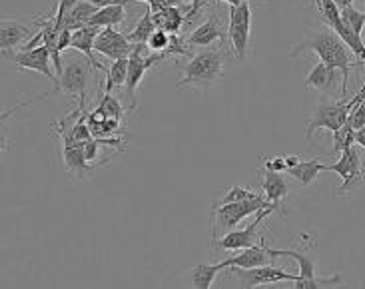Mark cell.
<instances>
[{"label":"cell","mask_w":365,"mask_h":289,"mask_svg":"<svg viewBox=\"0 0 365 289\" xmlns=\"http://www.w3.org/2000/svg\"><path fill=\"white\" fill-rule=\"evenodd\" d=\"M304 52H316L322 62L339 70V74H341V96H346L349 72L357 66H361V64L356 56H351L347 52V44L339 38L336 30L324 26V28L307 32L306 38L297 42L289 54H292V58H297Z\"/></svg>","instance_id":"obj_1"},{"label":"cell","mask_w":365,"mask_h":289,"mask_svg":"<svg viewBox=\"0 0 365 289\" xmlns=\"http://www.w3.org/2000/svg\"><path fill=\"white\" fill-rule=\"evenodd\" d=\"M182 80L176 82V88L210 90L220 82L224 74V48H204L190 56L187 62H182Z\"/></svg>","instance_id":"obj_2"},{"label":"cell","mask_w":365,"mask_h":289,"mask_svg":"<svg viewBox=\"0 0 365 289\" xmlns=\"http://www.w3.org/2000/svg\"><path fill=\"white\" fill-rule=\"evenodd\" d=\"M266 208H274V204L269 199H266V196H259V198L254 199H242V201H232V204H222V206L212 204V219H214L212 239L220 238L222 231L227 233V231L236 229L242 219Z\"/></svg>","instance_id":"obj_3"},{"label":"cell","mask_w":365,"mask_h":289,"mask_svg":"<svg viewBox=\"0 0 365 289\" xmlns=\"http://www.w3.org/2000/svg\"><path fill=\"white\" fill-rule=\"evenodd\" d=\"M361 100H365V88L359 90V94L349 102L341 98L339 102H327L326 100L324 104H319L314 112V116L307 120V142L314 138V132L319 128L329 130V132H336V130L341 128L349 118V112L356 108Z\"/></svg>","instance_id":"obj_4"},{"label":"cell","mask_w":365,"mask_h":289,"mask_svg":"<svg viewBox=\"0 0 365 289\" xmlns=\"http://www.w3.org/2000/svg\"><path fill=\"white\" fill-rule=\"evenodd\" d=\"M276 209L266 208L262 211H257L254 221L242 229H232L224 236H220L217 239H212V251L214 256H222V251H240V249L254 248L257 243H262L264 239V233H259V228L262 224L266 221V218L269 214H274Z\"/></svg>","instance_id":"obj_5"},{"label":"cell","mask_w":365,"mask_h":289,"mask_svg":"<svg viewBox=\"0 0 365 289\" xmlns=\"http://www.w3.org/2000/svg\"><path fill=\"white\" fill-rule=\"evenodd\" d=\"M148 44H134V50L130 54L128 78H126V86H124L126 110L136 108V104H138L136 90H138L140 82L144 80L148 70H152L156 64H160L164 60L162 52H152V54H148Z\"/></svg>","instance_id":"obj_6"},{"label":"cell","mask_w":365,"mask_h":289,"mask_svg":"<svg viewBox=\"0 0 365 289\" xmlns=\"http://www.w3.org/2000/svg\"><path fill=\"white\" fill-rule=\"evenodd\" d=\"M90 68H94L90 60L78 52L76 56H70L66 60L62 74L58 76V92H66L68 96L78 100V106L82 110L86 106Z\"/></svg>","instance_id":"obj_7"},{"label":"cell","mask_w":365,"mask_h":289,"mask_svg":"<svg viewBox=\"0 0 365 289\" xmlns=\"http://www.w3.org/2000/svg\"><path fill=\"white\" fill-rule=\"evenodd\" d=\"M250 34H252V6L250 0H246L240 6H230L227 38H230V50L237 60H246L250 50Z\"/></svg>","instance_id":"obj_8"},{"label":"cell","mask_w":365,"mask_h":289,"mask_svg":"<svg viewBox=\"0 0 365 289\" xmlns=\"http://www.w3.org/2000/svg\"><path fill=\"white\" fill-rule=\"evenodd\" d=\"M327 172H336L337 176L344 179L341 186H337L336 198H341V196L349 194L351 189L359 188L364 184L365 166L356 146H351L344 154H339L336 164H327Z\"/></svg>","instance_id":"obj_9"},{"label":"cell","mask_w":365,"mask_h":289,"mask_svg":"<svg viewBox=\"0 0 365 289\" xmlns=\"http://www.w3.org/2000/svg\"><path fill=\"white\" fill-rule=\"evenodd\" d=\"M232 275L240 281V288H269L272 283L279 281H289L294 283L297 279V273H287L286 268H276V266H259V268L244 269V268H230Z\"/></svg>","instance_id":"obj_10"},{"label":"cell","mask_w":365,"mask_h":289,"mask_svg":"<svg viewBox=\"0 0 365 289\" xmlns=\"http://www.w3.org/2000/svg\"><path fill=\"white\" fill-rule=\"evenodd\" d=\"M186 42L190 48H207L216 42H222V46H226L230 44V38H227V28L222 24L220 16L210 14L200 26L187 34Z\"/></svg>","instance_id":"obj_11"},{"label":"cell","mask_w":365,"mask_h":289,"mask_svg":"<svg viewBox=\"0 0 365 289\" xmlns=\"http://www.w3.org/2000/svg\"><path fill=\"white\" fill-rule=\"evenodd\" d=\"M94 50L114 62V60L130 58L134 44L130 42L128 34H122L114 26H108V28H102L98 32L96 42H94Z\"/></svg>","instance_id":"obj_12"},{"label":"cell","mask_w":365,"mask_h":289,"mask_svg":"<svg viewBox=\"0 0 365 289\" xmlns=\"http://www.w3.org/2000/svg\"><path fill=\"white\" fill-rule=\"evenodd\" d=\"M50 60H52V54H50L48 46L42 42L40 46L30 50H20L19 54L12 56V62L22 70H34V72H40L44 74L46 78L54 82V92H58V74H54L52 68H50Z\"/></svg>","instance_id":"obj_13"},{"label":"cell","mask_w":365,"mask_h":289,"mask_svg":"<svg viewBox=\"0 0 365 289\" xmlns=\"http://www.w3.org/2000/svg\"><path fill=\"white\" fill-rule=\"evenodd\" d=\"M36 34V30H30L29 26L20 24L16 20L2 19L0 22V48H2V56L12 60L14 56V48H19L24 40L32 38Z\"/></svg>","instance_id":"obj_14"},{"label":"cell","mask_w":365,"mask_h":289,"mask_svg":"<svg viewBox=\"0 0 365 289\" xmlns=\"http://www.w3.org/2000/svg\"><path fill=\"white\" fill-rule=\"evenodd\" d=\"M62 158H64V166L68 169L70 174H74V176H80V178H84V176H92L100 166H104V164H108V159H102V162H94V164H90L88 159H86V154H84V144H68V146H62Z\"/></svg>","instance_id":"obj_15"},{"label":"cell","mask_w":365,"mask_h":289,"mask_svg":"<svg viewBox=\"0 0 365 289\" xmlns=\"http://www.w3.org/2000/svg\"><path fill=\"white\" fill-rule=\"evenodd\" d=\"M272 259L274 258L267 253L266 239H262V243H257V246H254V248L240 249V253H236V256L222 259V261H220V266H222V269H226V268L252 269V268H259V266H267Z\"/></svg>","instance_id":"obj_16"},{"label":"cell","mask_w":365,"mask_h":289,"mask_svg":"<svg viewBox=\"0 0 365 289\" xmlns=\"http://www.w3.org/2000/svg\"><path fill=\"white\" fill-rule=\"evenodd\" d=\"M262 194L274 204V208L279 216H287V209L284 208V199L289 194L286 178L282 176V172H269L264 169V182H262Z\"/></svg>","instance_id":"obj_17"},{"label":"cell","mask_w":365,"mask_h":289,"mask_svg":"<svg viewBox=\"0 0 365 289\" xmlns=\"http://www.w3.org/2000/svg\"><path fill=\"white\" fill-rule=\"evenodd\" d=\"M98 32H100L98 26H90V24L88 26H82V28L74 30L70 48L76 50V52H80V54H84V56L90 60V64L106 76V74H108V68H106L104 64L96 62V58H94V52H96V50H94V42H96Z\"/></svg>","instance_id":"obj_18"},{"label":"cell","mask_w":365,"mask_h":289,"mask_svg":"<svg viewBox=\"0 0 365 289\" xmlns=\"http://www.w3.org/2000/svg\"><path fill=\"white\" fill-rule=\"evenodd\" d=\"M337 72L339 70L334 68V66H327L326 62L319 60L316 66L312 68V72L307 74L306 80H304V86L317 90L322 94L334 92L337 86Z\"/></svg>","instance_id":"obj_19"},{"label":"cell","mask_w":365,"mask_h":289,"mask_svg":"<svg viewBox=\"0 0 365 289\" xmlns=\"http://www.w3.org/2000/svg\"><path fill=\"white\" fill-rule=\"evenodd\" d=\"M186 12L187 9L184 10L180 4V6H166V9L152 12V14H154L158 28H164L170 34H182V28L186 26Z\"/></svg>","instance_id":"obj_20"},{"label":"cell","mask_w":365,"mask_h":289,"mask_svg":"<svg viewBox=\"0 0 365 289\" xmlns=\"http://www.w3.org/2000/svg\"><path fill=\"white\" fill-rule=\"evenodd\" d=\"M322 172H327V164H322L319 159H307V162H299L296 164L294 168L287 169V174L292 176L294 179H297L302 186H312L317 178H319V174Z\"/></svg>","instance_id":"obj_21"},{"label":"cell","mask_w":365,"mask_h":289,"mask_svg":"<svg viewBox=\"0 0 365 289\" xmlns=\"http://www.w3.org/2000/svg\"><path fill=\"white\" fill-rule=\"evenodd\" d=\"M98 12V6L92 4L90 0H76V4L72 6L68 16L64 20V28L78 30L82 26H88L90 19Z\"/></svg>","instance_id":"obj_22"},{"label":"cell","mask_w":365,"mask_h":289,"mask_svg":"<svg viewBox=\"0 0 365 289\" xmlns=\"http://www.w3.org/2000/svg\"><path fill=\"white\" fill-rule=\"evenodd\" d=\"M126 20V6L124 4H112L98 9V12L90 19V26H98V28H108V26H120Z\"/></svg>","instance_id":"obj_23"},{"label":"cell","mask_w":365,"mask_h":289,"mask_svg":"<svg viewBox=\"0 0 365 289\" xmlns=\"http://www.w3.org/2000/svg\"><path fill=\"white\" fill-rule=\"evenodd\" d=\"M156 28H158V26H156L154 14H152V10L148 9L142 14V19L136 22V26L128 32L130 42H132V44H148L150 34Z\"/></svg>","instance_id":"obj_24"},{"label":"cell","mask_w":365,"mask_h":289,"mask_svg":"<svg viewBox=\"0 0 365 289\" xmlns=\"http://www.w3.org/2000/svg\"><path fill=\"white\" fill-rule=\"evenodd\" d=\"M128 60H114L110 64L108 74L104 76L106 78V86H104V92H114V90H120L122 86H126V78H128Z\"/></svg>","instance_id":"obj_25"},{"label":"cell","mask_w":365,"mask_h":289,"mask_svg":"<svg viewBox=\"0 0 365 289\" xmlns=\"http://www.w3.org/2000/svg\"><path fill=\"white\" fill-rule=\"evenodd\" d=\"M222 271V266H207V263H200L196 268H192V283L194 288L207 289L212 288V283L216 281V275Z\"/></svg>","instance_id":"obj_26"},{"label":"cell","mask_w":365,"mask_h":289,"mask_svg":"<svg viewBox=\"0 0 365 289\" xmlns=\"http://www.w3.org/2000/svg\"><path fill=\"white\" fill-rule=\"evenodd\" d=\"M356 134L357 130L346 122L344 126L339 130L334 132V149H331V154L334 156H339V154H344L346 149H349L354 144H356Z\"/></svg>","instance_id":"obj_27"},{"label":"cell","mask_w":365,"mask_h":289,"mask_svg":"<svg viewBox=\"0 0 365 289\" xmlns=\"http://www.w3.org/2000/svg\"><path fill=\"white\" fill-rule=\"evenodd\" d=\"M317 12H319V19L324 22V26L334 28L337 22L341 20V9L337 6L334 0H314Z\"/></svg>","instance_id":"obj_28"},{"label":"cell","mask_w":365,"mask_h":289,"mask_svg":"<svg viewBox=\"0 0 365 289\" xmlns=\"http://www.w3.org/2000/svg\"><path fill=\"white\" fill-rule=\"evenodd\" d=\"M108 118H118L122 120L124 118V106L120 104V100L112 94V92H104L102 94V100H100V106H98Z\"/></svg>","instance_id":"obj_29"},{"label":"cell","mask_w":365,"mask_h":289,"mask_svg":"<svg viewBox=\"0 0 365 289\" xmlns=\"http://www.w3.org/2000/svg\"><path fill=\"white\" fill-rule=\"evenodd\" d=\"M341 20H344V24L349 26V28L354 30L356 34H364L365 28V12H359L354 6H346V9H341Z\"/></svg>","instance_id":"obj_30"},{"label":"cell","mask_w":365,"mask_h":289,"mask_svg":"<svg viewBox=\"0 0 365 289\" xmlns=\"http://www.w3.org/2000/svg\"><path fill=\"white\" fill-rule=\"evenodd\" d=\"M259 196H264V194H259V191H252L250 188H240V186H232V188L227 189L226 194L222 196L220 199H216L214 204L217 206H222V204H232V201H242V199H254L259 198Z\"/></svg>","instance_id":"obj_31"},{"label":"cell","mask_w":365,"mask_h":289,"mask_svg":"<svg viewBox=\"0 0 365 289\" xmlns=\"http://www.w3.org/2000/svg\"><path fill=\"white\" fill-rule=\"evenodd\" d=\"M170 42H172V34L164 28H156L150 34L148 48L150 52H164V50H168Z\"/></svg>","instance_id":"obj_32"},{"label":"cell","mask_w":365,"mask_h":289,"mask_svg":"<svg viewBox=\"0 0 365 289\" xmlns=\"http://www.w3.org/2000/svg\"><path fill=\"white\" fill-rule=\"evenodd\" d=\"M347 122L354 126L356 130H361L365 128V100H361L359 104L356 106V110H351L349 112V118Z\"/></svg>","instance_id":"obj_33"},{"label":"cell","mask_w":365,"mask_h":289,"mask_svg":"<svg viewBox=\"0 0 365 289\" xmlns=\"http://www.w3.org/2000/svg\"><path fill=\"white\" fill-rule=\"evenodd\" d=\"M187 2V12H186V26L192 24V20L196 19L197 14H200V10L207 6L210 2L207 0H186Z\"/></svg>","instance_id":"obj_34"},{"label":"cell","mask_w":365,"mask_h":289,"mask_svg":"<svg viewBox=\"0 0 365 289\" xmlns=\"http://www.w3.org/2000/svg\"><path fill=\"white\" fill-rule=\"evenodd\" d=\"M264 169H269V172H287V162L286 156H276V158H266L264 162Z\"/></svg>","instance_id":"obj_35"},{"label":"cell","mask_w":365,"mask_h":289,"mask_svg":"<svg viewBox=\"0 0 365 289\" xmlns=\"http://www.w3.org/2000/svg\"><path fill=\"white\" fill-rule=\"evenodd\" d=\"M92 4H96L98 9H104V6H112V4H128L130 0H90Z\"/></svg>","instance_id":"obj_36"},{"label":"cell","mask_w":365,"mask_h":289,"mask_svg":"<svg viewBox=\"0 0 365 289\" xmlns=\"http://www.w3.org/2000/svg\"><path fill=\"white\" fill-rule=\"evenodd\" d=\"M207 2H210V4H214V6L220 4V2H227L230 6H240V4H242V2H246V0H207Z\"/></svg>","instance_id":"obj_37"},{"label":"cell","mask_w":365,"mask_h":289,"mask_svg":"<svg viewBox=\"0 0 365 289\" xmlns=\"http://www.w3.org/2000/svg\"><path fill=\"white\" fill-rule=\"evenodd\" d=\"M356 144H359L361 148H365V128L357 130V134H356Z\"/></svg>","instance_id":"obj_38"},{"label":"cell","mask_w":365,"mask_h":289,"mask_svg":"<svg viewBox=\"0 0 365 289\" xmlns=\"http://www.w3.org/2000/svg\"><path fill=\"white\" fill-rule=\"evenodd\" d=\"M286 162H287V169L294 168L296 164H299L302 159H299V156H286Z\"/></svg>","instance_id":"obj_39"},{"label":"cell","mask_w":365,"mask_h":289,"mask_svg":"<svg viewBox=\"0 0 365 289\" xmlns=\"http://www.w3.org/2000/svg\"><path fill=\"white\" fill-rule=\"evenodd\" d=\"M334 2H336L339 9H346V6H351L354 0H334Z\"/></svg>","instance_id":"obj_40"},{"label":"cell","mask_w":365,"mask_h":289,"mask_svg":"<svg viewBox=\"0 0 365 289\" xmlns=\"http://www.w3.org/2000/svg\"><path fill=\"white\" fill-rule=\"evenodd\" d=\"M361 66H364V68H365V62H361ZM361 88H365V82H364V86H361Z\"/></svg>","instance_id":"obj_41"},{"label":"cell","mask_w":365,"mask_h":289,"mask_svg":"<svg viewBox=\"0 0 365 289\" xmlns=\"http://www.w3.org/2000/svg\"><path fill=\"white\" fill-rule=\"evenodd\" d=\"M138 2H148V4H150V2H152V0H138Z\"/></svg>","instance_id":"obj_42"}]
</instances>
